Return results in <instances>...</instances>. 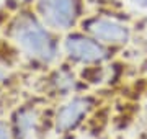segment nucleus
I'll return each instance as SVG.
<instances>
[{"mask_svg": "<svg viewBox=\"0 0 147 139\" xmlns=\"http://www.w3.org/2000/svg\"><path fill=\"white\" fill-rule=\"evenodd\" d=\"M13 34L21 48L30 56L41 61H51L56 56V48L49 34L31 16H20L13 25Z\"/></svg>", "mask_w": 147, "mask_h": 139, "instance_id": "f257e3e1", "label": "nucleus"}, {"mask_svg": "<svg viewBox=\"0 0 147 139\" xmlns=\"http://www.w3.org/2000/svg\"><path fill=\"white\" fill-rule=\"evenodd\" d=\"M39 13L51 28L67 30L77 18V0H39Z\"/></svg>", "mask_w": 147, "mask_h": 139, "instance_id": "f03ea898", "label": "nucleus"}, {"mask_svg": "<svg viewBox=\"0 0 147 139\" xmlns=\"http://www.w3.org/2000/svg\"><path fill=\"white\" fill-rule=\"evenodd\" d=\"M65 51L70 57L80 62H98L106 57V51L100 44L84 36H69L65 41Z\"/></svg>", "mask_w": 147, "mask_h": 139, "instance_id": "7ed1b4c3", "label": "nucleus"}, {"mask_svg": "<svg viewBox=\"0 0 147 139\" xmlns=\"http://www.w3.org/2000/svg\"><path fill=\"white\" fill-rule=\"evenodd\" d=\"M87 30L96 39L111 44H121L129 39V31L124 25L111 20H92L87 23Z\"/></svg>", "mask_w": 147, "mask_h": 139, "instance_id": "20e7f679", "label": "nucleus"}, {"mask_svg": "<svg viewBox=\"0 0 147 139\" xmlns=\"http://www.w3.org/2000/svg\"><path fill=\"white\" fill-rule=\"evenodd\" d=\"M87 108H88V102L84 98H75L70 103H67L57 113V119H56L57 131H67L74 128L80 121V118L87 113Z\"/></svg>", "mask_w": 147, "mask_h": 139, "instance_id": "39448f33", "label": "nucleus"}, {"mask_svg": "<svg viewBox=\"0 0 147 139\" xmlns=\"http://www.w3.org/2000/svg\"><path fill=\"white\" fill-rule=\"evenodd\" d=\"M34 121H36V116L34 113L31 111H21L18 115V119H16V128H18V134L21 138H25L34 129Z\"/></svg>", "mask_w": 147, "mask_h": 139, "instance_id": "423d86ee", "label": "nucleus"}, {"mask_svg": "<svg viewBox=\"0 0 147 139\" xmlns=\"http://www.w3.org/2000/svg\"><path fill=\"white\" fill-rule=\"evenodd\" d=\"M0 139H8V131H7L5 124L0 123Z\"/></svg>", "mask_w": 147, "mask_h": 139, "instance_id": "0eeeda50", "label": "nucleus"}, {"mask_svg": "<svg viewBox=\"0 0 147 139\" xmlns=\"http://www.w3.org/2000/svg\"><path fill=\"white\" fill-rule=\"evenodd\" d=\"M3 75H5V74H3V70L0 69V79H3Z\"/></svg>", "mask_w": 147, "mask_h": 139, "instance_id": "6e6552de", "label": "nucleus"}, {"mask_svg": "<svg viewBox=\"0 0 147 139\" xmlns=\"http://www.w3.org/2000/svg\"><path fill=\"white\" fill-rule=\"evenodd\" d=\"M11 2H20L21 3V2H26V0H11Z\"/></svg>", "mask_w": 147, "mask_h": 139, "instance_id": "1a4fd4ad", "label": "nucleus"}]
</instances>
